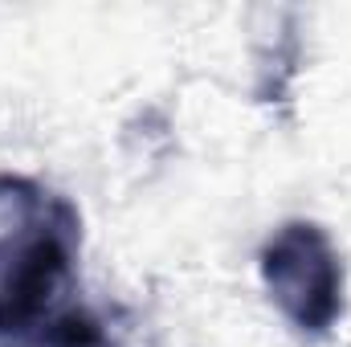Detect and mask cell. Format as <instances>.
I'll return each mask as SVG.
<instances>
[{
  "mask_svg": "<svg viewBox=\"0 0 351 347\" xmlns=\"http://www.w3.org/2000/svg\"><path fill=\"white\" fill-rule=\"evenodd\" d=\"M82 213L33 176L0 172V347H41L70 311Z\"/></svg>",
  "mask_w": 351,
  "mask_h": 347,
  "instance_id": "cell-1",
  "label": "cell"
},
{
  "mask_svg": "<svg viewBox=\"0 0 351 347\" xmlns=\"http://www.w3.org/2000/svg\"><path fill=\"white\" fill-rule=\"evenodd\" d=\"M262 286L278 315L306 339L331 335V327L348 311V270L331 241V233L315 221H282L265 237L262 254Z\"/></svg>",
  "mask_w": 351,
  "mask_h": 347,
  "instance_id": "cell-2",
  "label": "cell"
},
{
  "mask_svg": "<svg viewBox=\"0 0 351 347\" xmlns=\"http://www.w3.org/2000/svg\"><path fill=\"white\" fill-rule=\"evenodd\" d=\"M41 347H119L110 339V331L90 315L82 307H70L49 331H45V339Z\"/></svg>",
  "mask_w": 351,
  "mask_h": 347,
  "instance_id": "cell-3",
  "label": "cell"
}]
</instances>
